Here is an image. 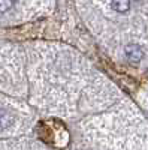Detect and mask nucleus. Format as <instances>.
<instances>
[{
  "mask_svg": "<svg viewBox=\"0 0 148 150\" xmlns=\"http://www.w3.org/2000/svg\"><path fill=\"white\" fill-rule=\"evenodd\" d=\"M112 8L117 12H127L130 8V0H112Z\"/></svg>",
  "mask_w": 148,
  "mask_h": 150,
  "instance_id": "nucleus-2",
  "label": "nucleus"
},
{
  "mask_svg": "<svg viewBox=\"0 0 148 150\" xmlns=\"http://www.w3.org/2000/svg\"><path fill=\"white\" fill-rule=\"evenodd\" d=\"M17 0H0V12H6L14 8Z\"/></svg>",
  "mask_w": 148,
  "mask_h": 150,
  "instance_id": "nucleus-3",
  "label": "nucleus"
},
{
  "mask_svg": "<svg viewBox=\"0 0 148 150\" xmlns=\"http://www.w3.org/2000/svg\"><path fill=\"white\" fill-rule=\"evenodd\" d=\"M126 56L129 59V62H132V63H139V62L142 60L144 57V53L139 45L136 44H130L126 47Z\"/></svg>",
  "mask_w": 148,
  "mask_h": 150,
  "instance_id": "nucleus-1",
  "label": "nucleus"
}]
</instances>
